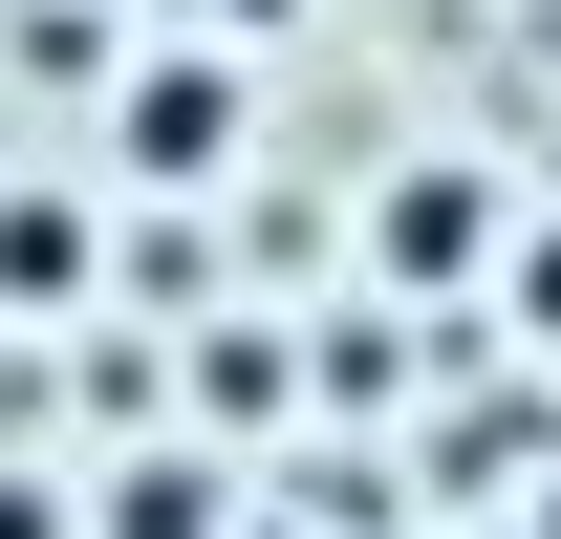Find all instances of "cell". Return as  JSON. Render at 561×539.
<instances>
[{"mask_svg":"<svg viewBox=\"0 0 561 539\" xmlns=\"http://www.w3.org/2000/svg\"><path fill=\"white\" fill-rule=\"evenodd\" d=\"M130 151H151V173H195V151H216V66H151V108H130Z\"/></svg>","mask_w":561,"mask_h":539,"instance_id":"6da1fadb","label":"cell"},{"mask_svg":"<svg viewBox=\"0 0 561 539\" xmlns=\"http://www.w3.org/2000/svg\"><path fill=\"white\" fill-rule=\"evenodd\" d=\"M108 539H216V474H195V454H151L130 496H108Z\"/></svg>","mask_w":561,"mask_h":539,"instance_id":"7a4b0ae2","label":"cell"},{"mask_svg":"<svg viewBox=\"0 0 561 539\" xmlns=\"http://www.w3.org/2000/svg\"><path fill=\"white\" fill-rule=\"evenodd\" d=\"M0 539H44V496H0Z\"/></svg>","mask_w":561,"mask_h":539,"instance_id":"3957f363","label":"cell"}]
</instances>
